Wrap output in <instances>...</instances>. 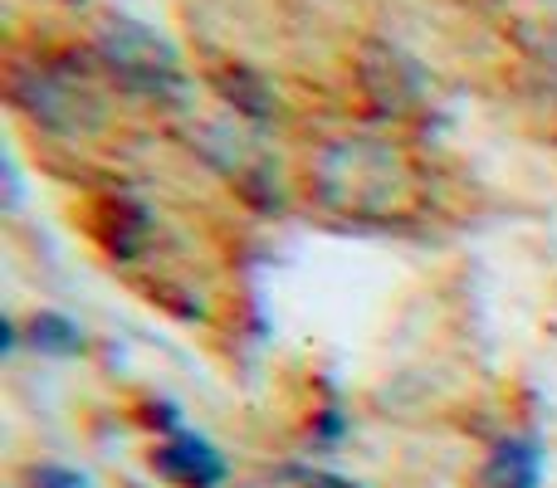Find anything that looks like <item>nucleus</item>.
Here are the masks:
<instances>
[{
	"mask_svg": "<svg viewBox=\"0 0 557 488\" xmlns=\"http://www.w3.org/2000/svg\"><path fill=\"white\" fill-rule=\"evenodd\" d=\"M29 488H94L84 470H74V464H35V470L25 474Z\"/></svg>",
	"mask_w": 557,
	"mask_h": 488,
	"instance_id": "nucleus-7",
	"label": "nucleus"
},
{
	"mask_svg": "<svg viewBox=\"0 0 557 488\" xmlns=\"http://www.w3.org/2000/svg\"><path fill=\"white\" fill-rule=\"evenodd\" d=\"M474 488H543V445L539 440H499L484 454Z\"/></svg>",
	"mask_w": 557,
	"mask_h": 488,
	"instance_id": "nucleus-5",
	"label": "nucleus"
},
{
	"mask_svg": "<svg viewBox=\"0 0 557 488\" xmlns=\"http://www.w3.org/2000/svg\"><path fill=\"white\" fill-rule=\"evenodd\" d=\"M103 59L123 84H137V88H147V93H162V88L182 84L172 49H166L152 29L127 25V20H117V25L103 29Z\"/></svg>",
	"mask_w": 557,
	"mask_h": 488,
	"instance_id": "nucleus-2",
	"label": "nucleus"
},
{
	"mask_svg": "<svg viewBox=\"0 0 557 488\" xmlns=\"http://www.w3.org/2000/svg\"><path fill=\"white\" fill-rule=\"evenodd\" d=\"M308 191L327 215L352 225H401L421 211V176L382 137H337L308 162Z\"/></svg>",
	"mask_w": 557,
	"mask_h": 488,
	"instance_id": "nucleus-1",
	"label": "nucleus"
},
{
	"mask_svg": "<svg viewBox=\"0 0 557 488\" xmlns=\"http://www.w3.org/2000/svg\"><path fill=\"white\" fill-rule=\"evenodd\" d=\"M15 84H35V98H20L29 108V117H39L45 127H64V133H78V113L98 117V98H88V84L74 74V68H54L39 64V74H15Z\"/></svg>",
	"mask_w": 557,
	"mask_h": 488,
	"instance_id": "nucleus-3",
	"label": "nucleus"
},
{
	"mask_svg": "<svg viewBox=\"0 0 557 488\" xmlns=\"http://www.w3.org/2000/svg\"><path fill=\"white\" fill-rule=\"evenodd\" d=\"M29 347L45 356H78L84 352V327H78L69 313L45 308V313L29 317Z\"/></svg>",
	"mask_w": 557,
	"mask_h": 488,
	"instance_id": "nucleus-6",
	"label": "nucleus"
},
{
	"mask_svg": "<svg viewBox=\"0 0 557 488\" xmlns=\"http://www.w3.org/2000/svg\"><path fill=\"white\" fill-rule=\"evenodd\" d=\"M152 470L162 474V479L182 484V488H221L225 479H231L225 454L215 450L206 435H196V430L166 435V445L152 454Z\"/></svg>",
	"mask_w": 557,
	"mask_h": 488,
	"instance_id": "nucleus-4",
	"label": "nucleus"
},
{
	"mask_svg": "<svg viewBox=\"0 0 557 488\" xmlns=\"http://www.w3.org/2000/svg\"><path fill=\"white\" fill-rule=\"evenodd\" d=\"M539 68H543V84H548V93L557 98V29H548V39L539 45Z\"/></svg>",
	"mask_w": 557,
	"mask_h": 488,
	"instance_id": "nucleus-9",
	"label": "nucleus"
},
{
	"mask_svg": "<svg viewBox=\"0 0 557 488\" xmlns=\"http://www.w3.org/2000/svg\"><path fill=\"white\" fill-rule=\"evenodd\" d=\"M288 479H294L298 488H362V484L347 479V474H333V470H308V464H294V470H288Z\"/></svg>",
	"mask_w": 557,
	"mask_h": 488,
	"instance_id": "nucleus-8",
	"label": "nucleus"
},
{
	"mask_svg": "<svg viewBox=\"0 0 557 488\" xmlns=\"http://www.w3.org/2000/svg\"><path fill=\"white\" fill-rule=\"evenodd\" d=\"M318 440H323V445H337V440H343V435H347V425H343V415H337V411H323V415H318Z\"/></svg>",
	"mask_w": 557,
	"mask_h": 488,
	"instance_id": "nucleus-10",
	"label": "nucleus"
}]
</instances>
